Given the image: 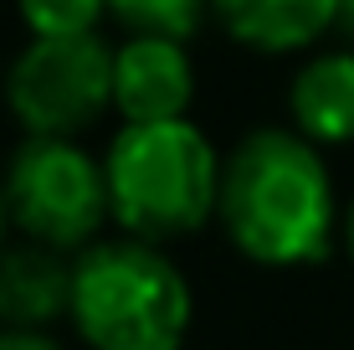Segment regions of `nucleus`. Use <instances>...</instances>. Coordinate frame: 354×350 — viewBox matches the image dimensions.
Masks as SVG:
<instances>
[{
    "label": "nucleus",
    "instance_id": "1",
    "mask_svg": "<svg viewBox=\"0 0 354 350\" xmlns=\"http://www.w3.org/2000/svg\"><path fill=\"white\" fill-rule=\"evenodd\" d=\"M221 227L262 268L324 263L339 232V196L319 144L298 129H252L226 155Z\"/></svg>",
    "mask_w": 354,
    "mask_h": 350
},
{
    "label": "nucleus",
    "instance_id": "2",
    "mask_svg": "<svg viewBox=\"0 0 354 350\" xmlns=\"http://www.w3.org/2000/svg\"><path fill=\"white\" fill-rule=\"evenodd\" d=\"M108 201L124 237L139 243H175L221 216V175L226 160L205 129L190 119L175 124H124L103 155Z\"/></svg>",
    "mask_w": 354,
    "mask_h": 350
},
{
    "label": "nucleus",
    "instance_id": "3",
    "mask_svg": "<svg viewBox=\"0 0 354 350\" xmlns=\"http://www.w3.org/2000/svg\"><path fill=\"white\" fill-rule=\"evenodd\" d=\"M190 315L185 273L154 243L113 237L72 263V330L93 350H180Z\"/></svg>",
    "mask_w": 354,
    "mask_h": 350
},
{
    "label": "nucleus",
    "instance_id": "4",
    "mask_svg": "<svg viewBox=\"0 0 354 350\" xmlns=\"http://www.w3.org/2000/svg\"><path fill=\"white\" fill-rule=\"evenodd\" d=\"M6 207L26 243L88 252L113 216L108 170L77 139H26L6 165Z\"/></svg>",
    "mask_w": 354,
    "mask_h": 350
},
{
    "label": "nucleus",
    "instance_id": "5",
    "mask_svg": "<svg viewBox=\"0 0 354 350\" xmlns=\"http://www.w3.org/2000/svg\"><path fill=\"white\" fill-rule=\"evenodd\" d=\"M6 108L31 139H72L113 108V46L103 36H41L6 72Z\"/></svg>",
    "mask_w": 354,
    "mask_h": 350
},
{
    "label": "nucleus",
    "instance_id": "6",
    "mask_svg": "<svg viewBox=\"0 0 354 350\" xmlns=\"http://www.w3.org/2000/svg\"><path fill=\"white\" fill-rule=\"evenodd\" d=\"M195 67L185 42L165 36H129L113 52V108L124 124H175L190 114Z\"/></svg>",
    "mask_w": 354,
    "mask_h": 350
},
{
    "label": "nucleus",
    "instance_id": "7",
    "mask_svg": "<svg viewBox=\"0 0 354 350\" xmlns=\"http://www.w3.org/2000/svg\"><path fill=\"white\" fill-rule=\"evenodd\" d=\"M72 320V263L41 243L0 247V330H46Z\"/></svg>",
    "mask_w": 354,
    "mask_h": 350
},
{
    "label": "nucleus",
    "instance_id": "8",
    "mask_svg": "<svg viewBox=\"0 0 354 350\" xmlns=\"http://www.w3.org/2000/svg\"><path fill=\"white\" fill-rule=\"evenodd\" d=\"M211 16L252 52H303L339 26V0H211Z\"/></svg>",
    "mask_w": 354,
    "mask_h": 350
},
{
    "label": "nucleus",
    "instance_id": "9",
    "mask_svg": "<svg viewBox=\"0 0 354 350\" xmlns=\"http://www.w3.org/2000/svg\"><path fill=\"white\" fill-rule=\"evenodd\" d=\"M292 129L303 139L324 144H354V52H319L298 67L288 88Z\"/></svg>",
    "mask_w": 354,
    "mask_h": 350
},
{
    "label": "nucleus",
    "instance_id": "10",
    "mask_svg": "<svg viewBox=\"0 0 354 350\" xmlns=\"http://www.w3.org/2000/svg\"><path fill=\"white\" fill-rule=\"evenodd\" d=\"M108 16L129 36H165V42H190L201 21L211 16V0H108Z\"/></svg>",
    "mask_w": 354,
    "mask_h": 350
},
{
    "label": "nucleus",
    "instance_id": "11",
    "mask_svg": "<svg viewBox=\"0 0 354 350\" xmlns=\"http://www.w3.org/2000/svg\"><path fill=\"white\" fill-rule=\"evenodd\" d=\"M31 42L41 36H97V21L108 16V0H16Z\"/></svg>",
    "mask_w": 354,
    "mask_h": 350
},
{
    "label": "nucleus",
    "instance_id": "12",
    "mask_svg": "<svg viewBox=\"0 0 354 350\" xmlns=\"http://www.w3.org/2000/svg\"><path fill=\"white\" fill-rule=\"evenodd\" d=\"M0 350H62V340L46 330H0Z\"/></svg>",
    "mask_w": 354,
    "mask_h": 350
},
{
    "label": "nucleus",
    "instance_id": "13",
    "mask_svg": "<svg viewBox=\"0 0 354 350\" xmlns=\"http://www.w3.org/2000/svg\"><path fill=\"white\" fill-rule=\"evenodd\" d=\"M339 26L354 36V0H339Z\"/></svg>",
    "mask_w": 354,
    "mask_h": 350
},
{
    "label": "nucleus",
    "instance_id": "14",
    "mask_svg": "<svg viewBox=\"0 0 354 350\" xmlns=\"http://www.w3.org/2000/svg\"><path fill=\"white\" fill-rule=\"evenodd\" d=\"M6 227H10V207H6V186H0V247H6Z\"/></svg>",
    "mask_w": 354,
    "mask_h": 350
},
{
    "label": "nucleus",
    "instance_id": "15",
    "mask_svg": "<svg viewBox=\"0 0 354 350\" xmlns=\"http://www.w3.org/2000/svg\"><path fill=\"white\" fill-rule=\"evenodd\" d=\"M344 237H349V258H354V201H349V222H344Z\"/></svg>",
    "mask_w": 354,
    "mask_h": 350
}]
</instances>
